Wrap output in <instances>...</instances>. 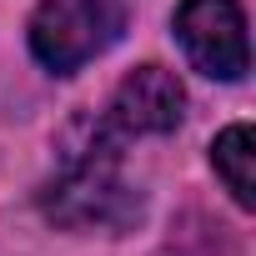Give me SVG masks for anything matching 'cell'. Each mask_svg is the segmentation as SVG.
<instances>
[{
    "label": "cell",
    "mask_w": 256,
    "mask_h": 256,
    "mask_svg": "<svg viewBox=\"0 0 256 256\" xmlns=\"http://www.w3.org/2000/svg\"><path fill=\"white\" fill-rule=\"evenodd\" d=\"M176 36H181L191 66L211 80H241L251 66L246 16H241L236 0H181Z\"/></svg>",
    "instance_id": "cell-3"
},
{
    "label": "cell",
    "mask_w": 256,
    "mask_h": 256,
    "mask_svg": "<svg viewBox=\"0 0 256 256\" xmlns=\"http://www.w3.org/2000/svg\"><path fill=\"white\" fill-rule=\"evenodd\" d=\"M40 211L70 231H120L141 216V196L120 181L116 171V141L100 131V120L90 126V141L66 151V166L56 171V181H46L40 191Z\"/></svg>",
    "instance_id": "cell-1"
},
{
    "label": "cell",
    "mask_w": 256,
    "mask_h": 256,
    "mask_svg": "<svg viewBox=\"0 0 256 256\" xmlns=\"http://www.w3.org/2000/svg\"><path fill=\"white\" fill-rule=\"evenodd\" d=\"M181 110H186L181 80L166 66H141V70H131L116 86L110 110L100 116V131L110 141H126V136H166V131H176Z\"/></svg>",
    "instance_id": "cell-4"
},
{
    "label": "cell",
    "mask_w": 256,
    "mask_h": 256,
    "mask_svg": "<svg viewBox=\"0 0 256 256\" xmlns=\"http://www.w3.org/2000/svg\"><path fill=\"white\" fill-rule=\"evenodd\" d=\"M126 30L120 0H40L30 16V50L46 70L70 76L100 50H110Z\"/></svg>",
    "instance_id": "cell-2"
},
{
    "label": "cell",
    "mask_w": 256,
    "mask_h": 256,
    "mask_svg": "<svg viewBox=\"0 0 256 256\" xmlns=\"http://www.w3.org/2000/svg\"><path fill=\"white\" fill-rule=\"evenodd\" d=\"M251 146H256V141H251V126H231V131H221L216 146H211V166L221 171V181H226V191H231V201H236L241 211L256 206V181H251L256 151H251Z\"/></svg>",
    "instance_id": "cell-5"
}]
</instances>
